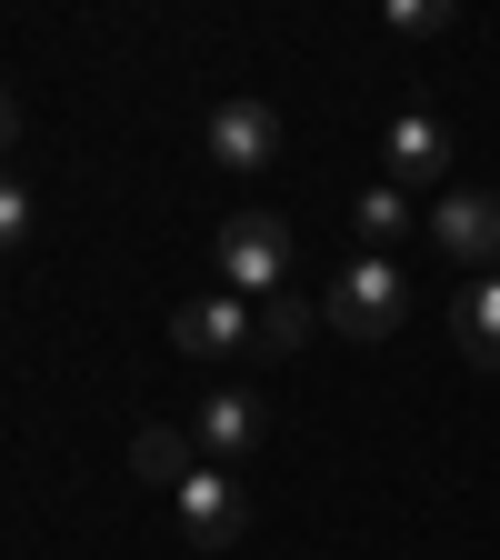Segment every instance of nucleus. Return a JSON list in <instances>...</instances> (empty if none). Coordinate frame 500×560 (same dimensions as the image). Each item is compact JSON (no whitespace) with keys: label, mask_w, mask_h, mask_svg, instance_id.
<instances>
[{"label":"nucleus","mask_w":500,"mask_h":560,"mask_svg":"<svg viewBox=\"0 0 500 560\" xmlns=\"http://www.w3.org/2000/svg\"><path fill=\"white\" fill-rule=\"evenodd\" d=\"M431 241L461 250V260H500V190H441Z\"/></svg>","instance_id":"7"},{"label":"nucleus","mask_w":500,"mask_h":560,"mask_svg":"<svg viewBox=\"0 0 500 560\" xmlns=\"http://www.w3.org/2000/svg\"><path fill=\"white\" fill-rule=\"evenodd\" d=\"M171 501H181V530H190L200 550H231V540L251 530V501H241V480H231V470H210V460H200V470L171 490Z\"/></svg>","instance_id":"3"},{"label":"nucleus","mask_w":500,"mask_h":560,"mask_svg":"<svg viewBox=\"0 0 500 560\" xmlns=\"http://www.w3.org/2000/svg\"><path fill=\"white\" fill-rule=\"evenodd\" d=\"M31 221H40V200L21 190V171H0V250H21V241H31Z\"/></svg>","instance_id":"13"},{"label":"nucleus","mask_w":500,"mask_h":560,"mask_svg":"<svg viewBox=\"0 0 500 560\" xmlns=\"http://www.w3.org/2000/svg\"><path fill=\"white\" fill-rule=\"evenodd\" d=\"M400 311H410V280H400L391 250H361V260L330 280V301H321V320H330L340 340H391Z\"/></svg>","instance_id":"1"},{"label":"nucleus","mask_w":500,"mask_h":560,"mask_svg":"<svg viewBox=\"0 0 500 560\" xmlns=\"http://www.w3.org/2000/svg\"><path fill=\"white\" fill-rule=\"evenodd\" d=\"M400 221H410V210H400L391 180H371L361 200H350V231H361V241H400Z\"/></svg>","instance_id":"12"},{"label":"nucleus","mask_w":500,"mask_h":560,"mask_svg":"<svg viewBox=\"0 0 500 560\" xmlns=\"http://www.w3.org/2000/svg\"><path fill=\"white\" fill-rule=\"evenodd\" d=\"M200 140H210V161H221V171H270L280 161V110L270 101H221Z\"/></svg>","instance_id":"4"},{"label":"nucleus","mask_w":500,"mask_h":560,"mask_svg":"<svg viewBox=\"0 0 500 560\" xmlns=\"http://www.w3.org/2000/svg\"><path fill=\"white\" fill-rule=\"evenodd\" d=\"M251 340V311L231 301V291H210V301H181L171 311V350H190V361H221V350H241Z\"/></svg>","instance_id":"8"},{"label":"nucleus","mask_w":500,"mask_h":560,"mask_svg":"<svg viewBox=\"0 0 500 560\" xmlns=\"http://www.w3.org/2000/svg\"><path fill=\"white\" fill-rule=\"evenodd\" d=\"M381 161H391V190H420V180L451 171V130H441L431 110H400V120L381 130Z\"/></svg>","instance_id":"5"},{"label":"nucleus","mask_w":500,"mask_h":560,"mask_svg":"<svg viewBox=\"0 0 500 560\" xmlns=\"http://www.w3.org/2000/svg\"><path fill=\"white\" fill-rule=\"evenodd\" d=\"M190 441H200V460H210V470L251 460V451H260V390H210V400H200V431H190Z\"/></svg>","instance_id":"6"},{"label":"nucleus","mask_w":500,"mask_h":560,"mask_svg":"<svg viewBox=\"0 0 500 560\" xmlns=\"http://www.w3.org/2000/svg\"><path fill=\"white\" fill-rule=\"evenodd\" d=\"M11 140H21V101L0 91V171H11Z\"/></svg>","instance_id":"15"},{"label":"nucleus","mask_w":500,"mask_h":560,"mask_svg":"<svg viewBox=\"0 0 500 560\" xmlns=\"http://www.w3.org/2000/svg\"><path fill=\"white\" fill-rule=\"evenodd\" d=\"M311 330H321V311H311V301H291V291H270V301L251 311V340H260V350H301Z\"/></svg>","instance_id":"11"},{"label":"nucleus","mask_w":500,"mask_h":560,"mask_svg":"<svg viewBox=\"0 0 500 560\" xmlns=\"http://www.w3.org/2000/svg\"><path fill=\"white\" fill-rule=\"evenodd\" d=\"M130 470H140V480H171V490H181V480L200 470V441H190V431H171V420H151V431H130Z\"/></svg>","instance_id":"9"},{"label":"nucleus","mask_w":500,"mask_h":560,"mask_svg":"<svg viewBox=\"0 0 500 560\" xmlns=\"http://www.w3.org/2000/svg\"><path fill=\"white\" fill-rule=\"evenodd\" d=\"M391 31H410V40H431V31H451V0H400V11H391Z\"/></svg>","instance_id":"14"},{"label":"nucleus","mask_w":500,"mask_h":560,"mask_svg":"<svg viewBox=\"0 0 500 560\" xmlns=\"http://www.w3.org/2000/svg\"><path fill=\"white\" fill-rule=\"evenodd\" d=\"M451 340L470 350L480 371H500V280H480V291H461V301H451Z\"/></svg>","instance_id":"10"},{"label":"nucleus","mask_w":500,"mask_h":560,"mask_svg":"<svg viewBox=\"0 0 500 560\" xmlns=\"http://www.w3.org/2000/svg\"><path fill=\"white\" fill-rule=\"evenodd\" d=\"M210 250H221V270L241 280V291L270 301V291H280V270H291V221H280V210H231Z\"/></svg>","instance_id":"2"}]
</instances>
